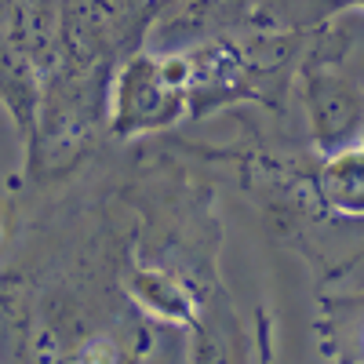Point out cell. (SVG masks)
I'll return each mask as SVG.
<instances>
[{"label": "cell", "instance_id": "obj_1", "mask_svg": "<svg viewBox=\"0 0 364 364\" xmlns=\"http://www.w3.org/2000/svg\"><path fill=\"white\" fill-rule=\"evenodd\" d=\"M339 8L357 11L360 0H252L248 26L295 29V33H302L306 26H321L328 15H339Z\"/></svg>", "mask_w": 364, "mask_h": 364}, {"label": "cell", "instance_id": "obj_2", "mask_svg": "<svg viewBox=\"0 0 364 364\" xmlns=\"http://www.w3.org/2000/svg\"><path fill=\"white\" fill-rule=\"evenodd\" d=\"M321 193L336 208H343L350 219L360 215V142H350L331 154L321 171Z\"/></svg>", "mask_w": 364, "mask_h": 364}]
</instances>
